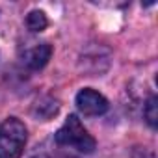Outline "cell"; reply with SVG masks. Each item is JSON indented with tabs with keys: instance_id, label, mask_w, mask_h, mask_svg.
Here are the masks:
<instances>
[{
	"instance_id": "1",
	"label": "cell",
	"mask_w": 158,
	"mask_h": 158,
	"mask_svg": "<svg viewBox=\"0 0 158 158\" xmlns=\"http://www.w3.org/2000/svg\"><path fill=\"white\" fill-rule=\"evenodd\" d=\"M54 138H56V143H60L63 147H73L78 152H86V154L93 152L95 145H97L95 139L88 134V130L82 127L80 119L76 115H69Z\"/></svg>"
},
{
	"instance_id": "2",
	"label": "cell",
	"mask_w": 158,
	"mask_h": 158,
	"mask_svg": "<svg viewBox=\"0 0 158 158\" xmlns=\"http://www.w3.org/2000/svg\"><path fill=\"white\" fill-rule=\"evenodd\" d=\"M26 145V127L17 117L0 123V158H21Z\"/></svg>"
},
{
	"instance_id": "3",
	"label": "cell",
	"mask_w": 158,
	"mask_h": 158,
	"mask_svg": "<svg viewBox=\"0 0 158 158\" xmlns=\"http://www.w3.org/2000/svg\"><path fill=\"white\" fill-rule=\"evenodd\" d=\"M76 106L84 115H102L108 110V101L99 91L86 88L76 95Z\"/></svg>"
},
{
	"instance_id": "4",
	"label": "cell",
	"mask_w": 158,
	"mask_h": 158,
	"mask_svg": "<svg viewBox=\"0 0 158 158\" xmlns=\"http://www.w3.org/2000/svg\"><path fill=\"white\" fill-rule=\"evenodd\" d=\"M50 56H52V47L48 43H39V45L28 48L23 58H24V63L30 69H41L48 63Z\"/></svg>"
},
{
	"instance_id": "5",
	"label": "cell",
	"mask_w": 158,
	"mask_h": 158,
	"mask_svg": "<svg viewBox=\"0 0 158 158\" xmlns=\"http://www.w3.org/2000/svg\"><path fill=\"white\" fill-rule=\"evenodd\" d=\"M26 26H28V30H32V32H43L47 26H48V19H47V15L43 13V11H30L28 13V17H26Z\"/></svg>"
},
{
	"instance_id": "6",
	"label": "cell",
	"mask_w": 158,
	"mask_h": 158,
	"mask_svg": "<svg viewBox=\"0 0 158 158\" xmlns=\"http://www.w3.org/2000/svg\"><path fill=\"white\" fill-rule=\"evenodd\" d=\"M156 106H158V99L152 95L149 101H147V104H145V119H147V123L152 127V128H156V125H158V112H156Z\"/></svg>"
},
{
	"instance_id": "7",
	"label": "cell",
	"mask_w": 158,
	"mask_h": 158,
	"mask_svg": "<svg viewBox=\"0 0 158 158\" xmlns=\"http://www.w3.org/2000/svg\"><path fill=\"white\" fill-rule=\"evenodd\" d=\"M35 158H45V156H35Z\"/></svg>"
}]
</instances>
